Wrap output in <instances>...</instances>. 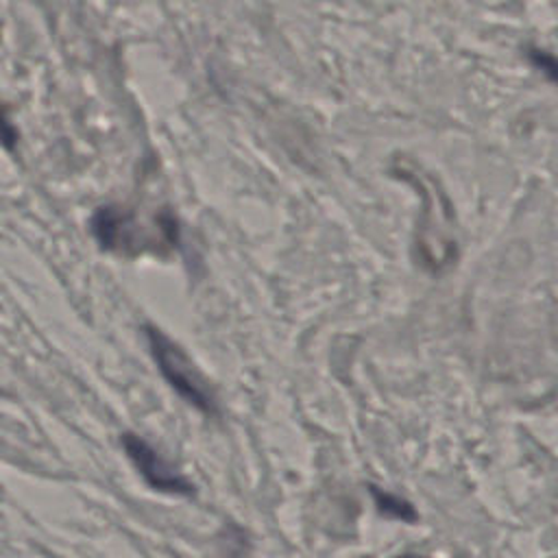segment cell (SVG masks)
I'll use <instances>...</instances> for the list:
<instances>
[{
  "label": "cell",
  "instance_id": "1",
  "mask_svg": "<svg viewBox=\"0 0 558 558\" xmlns=\"http://www.w3.org/2000/svg\"><path fill=\"white\" fill-rule=\"evenodd\" d=\"M98 244L122 255L166 253L179 244V225L170 211H159L148 220L120 207H100L92 218Z\"/></svg>",
  "mask_w": 558,
  "mask_h": 558
},
{
  "label": "cell",
  "instance_id": "2",
  "mask_svg": "<svg viewBox=\"0 0 558 558\" xmlns=\"http://www.w3.org/2000/svg\"><path fill=\"white\" fill-rule=\"evenodd\" d=\"M146 340L150 347V353L163 375V379L194 408H198L205 414L216 412V397L203 375L196 371L194 362L187 357V353L172 342L161 329L146 325Z\"/></svg>",
  "mask_w": 558,
  "mask_h": 558
},
{
  "label": "cell",
  "instance_id": "3",
  "mask_svg": "<svg viewBox=\"0 0 558 558\" xmlns=\"http://www.w3.org/2000/svg\"><path fill=\"white\" fill-rule=\"evenodd\" d=\"M122 447L126 451V456L131 458V462L135 464V469L142 473V477L161 493H170V495H192L194 486L179 475L144 438L135 436V434H124L122 436Z\"/></svg>",
  "mask_w": 558,
  "mask_h": 558
},
{
  "label": "cell",
  "instance_id": "4",
  "mask_svg": "<svg viewBox=\"0 0 558 558\" xmlns=\"http://www.w3.org/2000/svg\"><path fill=\"white\" fill-rule=\"evenodd\" d=\"M373 495H375V504L377 508L384 512V514H390V517H397V519H405V521H412L414 519V510L408 501L390 495V493H384V490H377L375 486L371 488Z\"/></svg>",
  "mask_w": 558,
  "mask_h": 558
},
{
  "label": "cell",
  "instance_id": "5",
  "mask_svg": "<svg viewBox=\"0 0 558 558\" xmlns=\"http://www.w3.org/2000/svg\"><path fill=\"white\" fill-rule=\"evenodd\" d=\"M530 61H532L543 74H547L549 78L558 81V57H554L551 52L532 48V50H530Z\"/></svg>",
  "mask_w": 558,
  "mask_h": 558
},
{
  "label": "cell",
  "instance_id": "6",
  "mask_svg": "<svg viewBox=\"0 0 558 558\" xmlns=\"http://www.w3.org/2000/svg\"><path fill=\"white\" fill-rule=\"evenodd\" d=\"M397 558H418V556H414V554H403V556H397Z\"/></svg>",
  "mask_w": 558,
  "mask_h": 558
}]
</instances>
